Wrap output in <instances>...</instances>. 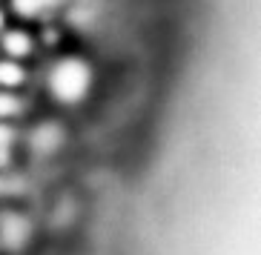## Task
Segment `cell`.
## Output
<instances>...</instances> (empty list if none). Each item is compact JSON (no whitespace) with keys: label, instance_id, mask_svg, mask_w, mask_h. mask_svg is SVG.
<instances>
[{"label":"cell","instance_id":"cell-3","mask_svg":"<svg viewBox=\"0 0 261 255\" xmlns=\"http://www.w3.org/2000/svg\"><path fill=\"white\" fill-rule=\"evenodd\" d=\"M23 103L17 101V92L15 89H0V118H15L20 115Z\"/></svg>","mask_w":261,"mask_h":255},{"label":"cell","instance_id":"cell-4","mask_svg":"<svg viewBox=\"0 0 261 255\" xmlns=\"http://www.w3.org/2000/svg\"><path fill=\"white\" fill-rule=\"evenodd\" d=\"M6 29V26H3V9H0V32Z\"/></svg>","mask_w":261,"mask_h":255},{"label":"cell","instance_id":"cell-2","mask_svg":"<svg viewBox=\"0 0 261 255\" xmlns=\"http://www.w3.org/2000/svg\"><path fill=\"white\" fill-rule=\"evenodd\" d=\"M26 80V72L20 66V61H0V89H17V86H23Z\"/></svg>","mask_w":261,"mask_h":255},{"label":"cell","instance_id":"cell-1","mask_svg":"<svg viewBox=\"0 0 261 255\" xmlns=\"http://www.w3.org/2000/svg\"><path fill=\"white\" fill-rule=\"evenodd\" d=\"M32 46H35L32 35L26 29H20V26H9V29L0 32V49H3L6 58H12V61L26 58V54L32 52Z\"/></svg>","mask_w":261,"mask_h":255}]
</instances>
